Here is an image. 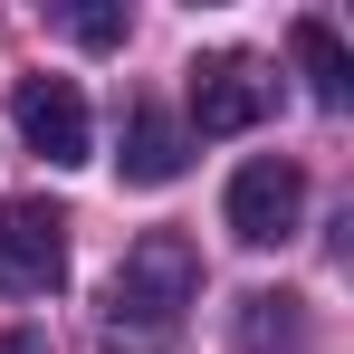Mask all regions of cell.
<instances>
[{"mask_svg":"<svg viewBox=\"0 0 354 354\" xmlns=\"http://www.w3.org/2000/svg\"><path fill=\"white\" fill-rule=\"evenodd\" d=\"M192 297H201V249L182 230H144L106 288V354H173Z\"/></svg>","mask_w":354,"mask_h":354,"instance_id":"cell-1","label":"cell"},{"mask_svg":"<svg viewBox=\"0 0 354 354\" xmlns=\"http://www.w3.org/2000/svg\"><path fill=\"white\" fill-rule=\"evenodd\" d=\"M0 288L10 297H58L67 288V211L0 201Z\"/></svg>","mask_w":354,"mask_h":354,"instance_id":"cell-2","label":"cell"},{"mask_svg":"<svg viewBox=\"0 0 354 354\" xmlns=\"http://www.w3.org/2000/svg\"><path fill=\"white\" fill-rule=\"evenodd\" d=\"M297 221H306V173H297V163L259 153V163H239V173H230V230L249 239V249L297 239Z\"/></svg>","mask_w":354,"mask_h":354,"instance_id":"cell-3","label":"cell"},{"mask_svg":"<svg viewBox=\"0 0 354 354\" xmlns=\"http://www.w3.org/2000/svg\"><path fill=\"white\" fill-rule=\"evenodd\" d=\"M268 106H278V77H268L259 58L221 48V58L192 67V124H201V134H249Z\"/></svg>","mask_w":354,"mask_h":354,"instance_id":"cell-4","label":"cell"},{"mask_svg":"<svg viewBox=\"0 0 354 354\" xmlns=\"http://www.w3.org/2000/svg\"><path fill=\"white\" fill-rule=\"evenodd\" d=\"M10 115H19V144L29 153H48V163H86V96L67 86V77H19V96H10Z\"/></svg>","mask_w":354,"mask_h":354,"instance_id":"cell-5","label":"cell"},{"mask_svg":"<svg viewBox=\"0 0 354 354\" xmlns=\"http://www.w3.org/2000/svg\"><path fill=\"white\" fill-rule=\"evenodd\" d=\"M124 182L134 192H163V182H182V124L163 115V106H124Z\"/></svg>","mask_w":354,"mask_h":354,"instance_id":"cell-6","label":"cell"},{"mask_svg":"<svg viewBox=\"0 0 354 354\" xmlns=\"http://www.w3.org/2000/svg\"><path fill=\"white\" fill-rule=\"evenodd\" d=\"M288 48H297V67H306V86H316V106H345L354 96V58H345V39H335L326 19H297Z\"/></svg>","mask_w":354,"mask_h":354,"instance_id":"cell-7","label":"cell"},{"mask_svg":"<svg viewBox=\"0 0 354 354\" xmlns=\"http://www.w3.org/2000/svg\"><path fill=\"white\" fill-rule=\"evenodd\" d=\"M297 335H306L297 297H239V354H297Z\"/></svg>","mask_w":354,"mask_h":354,"instance_id":"cell-8","label":"cell"},{"mask_svg":"<svg viewBox=\"0 0 354 354\" xmlns=\"http://www.w3.org/2000/svg\"><path fill=\"white\" fill-rule=\"evenodd\" d=\"M67 29H77V39H86V48H115V39H124V10H77V19H67Z\"/></svg>","mask_w":354,"mask_h":354,"instance_id":"cell-9","label":"cell"}]
</instances>
